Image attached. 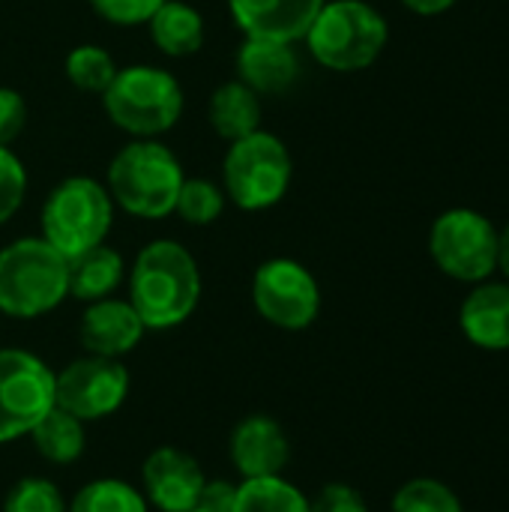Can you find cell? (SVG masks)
Instances as JSON below:
<instances>
[{
	"mask_svg": "<svg viewBox=\"0 0 509 512\" xmlns=\"http://www.w3.org/2000/svg\"><path fill=\"white\" fill-rule=\"evenodd\" d=\"M198 300L201 273L186 246L156 240L138 252L129 276V303L147 330H171L183 324Z\"/></svg>",
	"mask_w": 509,
	"mask_h": 512,
	"instance_id": "1",
	"label": "cell"
},
{
	"mask_svg": "<svg viewBox=\"0 0 509 512\" xmlns=\"http://www.w3.org/2000/svg\"><path fill=\"white\" fill-rule=\"evenodd\" d=\"M69 297V258L42 237H24L0 249V312L39 318Z\"/></svg>",
	"mask_w": 509,
	"mask_h": 512,
	"instance_id": "2",
	"label": "cell"
},
{
	"mask_svg": "<svg viewBox=\"0 0 509 512\" xmlns=\"http://www.w3.org/2000/svg\"><path fill=\"white\" fill-rule=\"evenodd\" d=\"M315 60L333 72L372 66L387 48L390 30L384 15L366 0H330L303 36Z\"/></svg>",
	"mask_w": 509,
	"mask_h": 512,
	"instance_id": "3",
	"label": "cell"
},
{
	"mask_svg": "<svg viewBox=\"0 0 509 512\" xmlns=\"http://www.w3.org/2000/svg\"><path fill=\"white\" fill-rule=\"evenodd\" d=\"M183 186L177 156L150 138L126 144L108 168V195L138 219H162L174 210Z\"/></svg>",
	"mask_w": 509,
	"mask_h": 512,
	"instance_id": "4",
	"label": "cell"
},
{
	"mask_svg": "<svg viewBox=\"0 0 509 512\" xmlns=\"http://www.w3.org/2000/svg\"><path fill=\"white\" fill-rule=\"evenodd\" d=\"M102 102L111 123L138 138L168 132L183 114V90L177 78L159 66L117 69Z\"/></svg>",
	"mask_w": 509,
	"mask_h": 512,
	"instance_id": "5",
	"label": "cell"
},
{
	"mask_svg": "<svg viewBox=\"0 0 509 512\" xmlns=\"http://www.w3.org/2000/svg\"><path fill=\"white\" fill-rule=\"evenodd\" d=\"M114 219V201L105 186L90 177L63 180L42 207V240L60 255L75 258L99 246Z\"/></svg>",
	"mask_w": 509,
	"mask_h": 512,
	"instance_id": "6",
	"label": "cell"
},
{
	"mask_svg": "<svg viewBox=\"0 0 509 512\" xmlns=\"http://www.w3.org/2000/svg\"><path fill=\"white\" fill-rule=\"evenodd\" d=\"M291 153L270 132H252L231 141L225 156V192L243 210H267L279 204L291 186Z\"/></svg>",
	"mask_w": 509,
	"mask_h": 512,
	"instance_id": "7",
	"label": "cell"
},
{
	"mask_svg": "<svg viewBox=\"0 0 509 512\" xmlns=\"http://www.w3.org/2000/svg\"><path fill=\"white\" fill-rule=\"evenodd\" d=\"M435 267L456 282H486L498 270V228L471 207L444 210L429 231Z\"/></svg>",
	"mask_w": 509,
	"mask_h": 512,
	"instance_id": "8",
	"label": "cell"
},
{
	"mask_svg": "<svg viewBox=\"0 0 509 512\" xmlns=\"http://www.w3.org/2000/svg\"><path fill=\"white\" fill-rule=\"evenodd\" d=\"M54 408V372L30 351L0 348V444L30 435Z\"/></svg>",
	"mask_w": 509,
	"mask_h": 512,
	"instance_id": "9",
	"label": "cell"
},
{
	"mask_svg": "<svg viewBox=\"0 0 509 512\" xmlns=\"http://www.w3.org/2000/svg\"><path fill=\"white\" fill-rule=\"evenodd\" d=\"M252 303L273 327L306 330L321 312V288L303 264L273 258L264 261L252 279Z\"/></svg>",
	"mask_w": 509,
	"mask_h": 512,
	"instance_id": "10",
	"label": "cell"
},
{
	"mask_svg": "<svg viewBox=\"0 0 509 512\" xmlns=\"http://www.w3.org/2000/svg\"><path fill=\"white\" fill-rule=\"evenodd\" d=\"M129 396V372L120 360L87 354L54 375V405L75 420L111 417Z\"/></svg>",
	"mask_w": 509,
	"mask_h": 512,
	"instance_id": "11",
	"label": "cell"
},
{
	"mask_svg": "<svg viewBox=\"0 0 509 512\" xmlns=\"http://www.w3.org/2000/svg\"><path fill=\"white\" fill-rule=\"evenodd\" d=\"M144 498L159 512H192L207 483L195 456L180 447H156L141 465Z\"/></svg>",
	"mask_w": 509,
	"mask_h": 512,
	"instance_id": "12",
	"label": "cell"
},
{
	"mask_svg": "<svg viewBox=\"0 0 509 512\" xmlns=\"http://www.w3.org/2000/svg\"><path fill=\"white\" fill-rule=\"evenodd\" d=\"M228 453L243 480L279 477L291 459V441L273 417L255 414L234 426Z\"/></svg>",
	"mask_w": 509,
	"mask_h": 512,
	"instance_id": "13",
	"label": "cell"
},
{
	"mask_svg": "<svg viewBox=\"0 0 509 512\" xmlns=\"http://www.w3.org/2000/svg\"><path fill=\"white\" fill-rule=\"evenodd\" d=\"M144 330L147 327L129 300L105 297V300H96L87 306V312L81 315L78 336H81V345L87 348V354L120 360L141 342Z\"/></svg>",
	"mask_w": 509,
	"mask_h": 512,
	"instance_id": "14",
	"label": "cell"
},
{
	"mask_svg": "<svg viewBox=\"0 0 509 512\" xmlns=\"http://www.w3.org/2000/svg\"><path fill=\"white\" fill-rule=\"evenodd\" d=\"M327 0H228L231 15L246 36L297 42L312 27Z\"/></svg>",
	"mask_w": 509,
	"mask_h": 512,
	"instance_id": "15",
	"label": "cell"
},
{
	"mask_svg": "<svg viewBox=\"0 0 509 512\" xmlns=\"http://www.w3.org/2000/svg\"><path fill=\"white\" fill-rule=\"evenodd\" d=\"M459 327L465 339L483 351L509 348V282H477L462 300Z\"/></svg>",
	"mask_w": 509,
	"mask_h": 512,
	"instance_id": "16",
	"label": "cell"
},
{
	"mask_svg": "<svg viewBox=\"0 0 509 512\" xmlns=\"http://www.w3.org/2000/svg\"><path fill=\"white\" fill-rule=\"evenodd\" d=\"M237 75L258 96L261 93H285L300 75V60H297L291 42L246 36V42L237 51Z\"/></svg>",
	"mask_w": 509,
	"mask_h": 512,
	"instance_id": "17",
	"label": "cell"
},
{
	"mask_svg": "<svg viewBox=\"0 0 509 512\" xmlns=\"http://www.w3.org/2000/svg\"><path fill=\"white\" fill-rule=\"evenodd\" d=\"M123 279V258L99 243L75 258H69V294L84 303L105 300Z\"/></svg>",
	"mask_w": 509,
	"mask_h": 512,
	"instance_id": "18",
	"label": "cell"
},
{
	"mask_svg": "<svg viewBox=\"0 0 509 512\" xmlns=\"http://www.w3.org/2000/svg\"><path fill=\"white\" fill-rule=\"evenodd\" d=\"M150 36L159 51L171 57H189L204 45V18L189 3L165 0L150 18Z\"/></svg>",
	"mask_w": 509,
	"mask_h": 512,
	"instance_id": "19",
	"label": "cell"
},
{
	"mask_svg": "<svg viewBox=\"0 0 509 512\" xmlns=\"http://www.w3.org/2000/svg\"><path fill=\"white\" fill-rule=\"evenodd\" d=\"M261 123V99L255 90H249L243 81H228L210 96V126L228 138H246L258 132Z\"/></svg>",
	"mask_w": 509,
	"mask_h": 512,
	"instance_id": "20",
	"label": "cell"
},
{
	"mask_svg": "<svg viewBox=\"0 0 509 512\" xmlns=\"http://www.w3.org/2000/svg\"><path fill=\"white\" fill-rule=\"evenodd\" d=\"M30 438H33L36 453L51 465H72L75 459H81V453L87 447L84 423L57 405L30 429Z\"/></svg>",
	"mask_w": 509,
	"mask_h": 512,
	"instance_id": "21",
	"label": "cell"
},
{
	"mask_svg": "<svg viewBox=\"0 0 509 512\" xmlns=\"http://www.w3.org/2000/svg\"><path fill=\"white\" fill-rule=\"evenodd\" d=\"M234 512H309V498L288 480L258 477L237 486Z\"/></svg>",
	"mask_w": 509,
	"mask_h": 512,
	"instance_id": "22",
	"label": "cell"
},
{
	"mask_svg": "<svg viewBox=\"0 0 509 512\" xmlns=\"http://www.w3.org/2000/svg\"><path fill=\"white\" fill-rule=\"evenodd\" d=\"M69 512H147V498L123 480H93L81 486Z\"/></svg>",
	"mask_w": 509,
	"mask_h": 512,
	"instance_id": "23",
	"label": "cell"
},
{
	"mask_svg": "<svg viewBox=\"0 0 509 512\" xmlns=\"http://www.w3.org/2000/svg\"><path fill=\"white\" fill-rule=\"evenodd\" d=\"M393 512H465L459 495L432 477H417L408 480L396 495H393Z\"/></svg>",
	"mask_w": 509,
	"mask_h": 512,
	"instance_id": "24",
	"label": "cell"
},
{
	"mask_svg": "<svg viewBox=\"0 0 509 512\" xmlns=\"http://www.w3.org/2000/svg\"><path fill=\"white\" fill-rule=\"evenodd\" d=\"M117 66L111 54L99 45H81L66 57V78L87 93H105L108 84L114 81Z\"/></svg>",
	"mask_w": 509,
	"mask_h": 512,
	"instance_id": "25",
	"label": "cell"
},
{
	"mask_svg": "<svg viewBox=\"0 0 509 512\" xmlns=\"http://www.w3.org/2000/svg\"><path fill=\"white\" fill-rule=\"evenodd\" d=\"M222 207H225V198H222L219 186L210 183V180H183L177 204H174V210L189 225H210V222H216L222 216Z\"/></svg>",
	"mask_w": 509,
	"mask_h": 512,
	"instance_id": "26",
	"label": "cell"
},
{
	"mask_svg": "<svg viewBox=\"0 0 509 512\" xmlns=\"http://www.w3.org/2000/svg\"><path fill=\"white\" fill-rule=\"evenodd\" d=\"M3 512H69V507L51 480L24 477L6 492Z\"/></svg>",
	"mask_w": 509,
	"mask_h": 512,
	"instance_id": "27",
	"label": "cell"
},
{
	"mask_svg": "<svg viewBox=\"0 0 509 512\" xmlns=\"http://www.w3.org/2000/svg\"><path fill=\"white\" fill-rule=\"evenodd\" d=\"M27 192V171L18 162V156L6 147H0V225L15 216Z\"/></svg>",
	"mask_w": 509,
	"mask_h": 512,
	"instance_id": "28",
	"label": "cell"
},
{
	"mask_svg": "<svg viewBox=\"0 0 509 512\" xmlns=\"http://www.w3.org/2000/svg\"><path fill=\"white\" fill-rule=\"evenodd\" d=\"M93 6V12L111 24L120 27H135L153 18V12L165 3V0H87Z\"/></svg>",
	"mask_w": 509,
	"mask_h": 512,
	"instance_id": "29",
	"label": "cell"
},
{
	"mask_svg": "<svg viewBox=\"0 0 509 512\" xmlns=\"http://www.w3.org/2000/svg\"><path fill=\"white\" fill-rule=\"evenodd\" d=\"M309 512H369L363 495L348 483H327L315 501H309Z\"/></svg>",
	"mask_w": 509,
	"mask_h": 512,
	"instance_id": "30",
	"label": "cell"
},
{
	"mask_svg": "<svg viewBox=\"0 0 509 512\" xmlns=\"http://www.w3.org/2000/svg\"><path fill=\"white\" fill-rule=\"evenodd\" d=\"M24 123H27V105H24L21 93L0 87V147L15 141L24 129Z\"/></svg>",
	"mask_w": 509,
	"mask_h": 512,
	"instance_id": "31",
	"label": "cell"
},
{
	"mask_svg": "<svg viewBox=\"0 0 509 512\" xmlns=\"http://www.w3.org/2000/svg\"><path fill=\"white\" fill-rule=\"evenodd\" d=\"M234 501H237V486H231L228 480H207L195 510L234 512Z\"/></svg>",
	"mask_w": 509,
	"mask_h": 512,
	"instance_id": "32",
	"label": "cell"
},
{
	"mask_svg": "<svg viewBox=\"0 0 509 512\" xmlns=\"http://www.w3.org/2000/svg\"><path fill=\"white\" fill-rule=\"evenodd\" d=\"M402 6H408L417 15H441V12L453 9L456 0H402Z\"/></svg>",
	"mask_w": 509,
	"mask_h": 512,
	"instance_id": "33",
	"label": "cell"
},
{
	"mask_svg": "<svg viewBox=\"0 0 509 512\" xmlns=\"http://www.w3.org/2000/svg\"><path fill=\"white\" fill-rule=\"evenodd\" d=\"M498 270L507 276L509 282V222L498 231Z\"/></svg>",
	"mask_w": 509,
	"mask_h": 512,
	"instance_id": "34",
	"label": "cell"
},
{
	"mask_svg": "<svg viewBox=\"0 0 509 512\" xmlns=\"http://www.w3.org/2000/svg\"><path fill=\"white\" fill-rule=\"evenodd\" d=\"M192 512H204V510H192Z\"/></svg>",
	"mask_w": 509,
	"mask_h": 512,
	"instance_id": "35",
	"label": "cell"
}]
</instances>
